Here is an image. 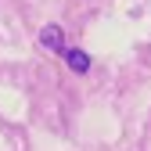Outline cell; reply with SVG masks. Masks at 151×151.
Wrapping results in <instances>:
<instances>
[{"label":"cell","mask_w":151,"mask_h":151,"mask_svg":"<svg viewBox=\"0 0 151 151\" xmlns=\"http://www.w3.org/2000/svg\"><path fill=\"white\" fill-rule=\"evenodd\" d=\"M40 47H50V50H65V36H61V29L58 25H47L43 32H40Z\"/></svg>","instance_id":"obj_1"},{"label":"cell","mask_w":151,"mask_h":151,"mask_svg":"<svg viewBox=\"0 0 151 151\" xmlns=\"http://www.w3.org/2000/svg\"><path fill=\"white\" fill-rule=\"evenodd\" d=\"M61 58L68 61V68H72V72H86V68H90V58H86L83 50L68 47V43H65V50H61Z\"/></svg>","instance_id":"obj_2"}]
</instances>
